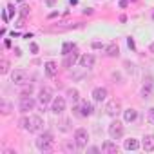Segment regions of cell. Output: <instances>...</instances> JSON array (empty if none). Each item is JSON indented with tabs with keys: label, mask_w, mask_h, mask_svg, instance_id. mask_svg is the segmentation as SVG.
Wrapping results in <instances>:
<instances>
[{
	"label": "cell",
	"mask_w": 154,
	"mask_h": 154,
	"mask_svg": "<svg viewBox=\"0 0 154 154\" xmlns=\"http://www.w3.org/2000/svg\"><path fill=\"white\" fill-rule=\"evenodd\" d=\"M20 127L27 132H40L42 127H44V120L38 116V114H31V116H24L20 118Z\"/></svg>",
	"instance_id": "6da1fadb"
},
{
	"label": "cell",
	"mask_w": 154,
	"mask_h": 154,
	"mask_svg": "<svg viewBox=\"0 0 154 154\" xmlns=\"http://www.w3.org/2000/svg\"><path fill=\"white\" fill-rule=\"evenodd\" d=\"M35 145L40 152H51L54 149V136L51 132H42L36 140H35Z\"/></svg>",
	"instance_id": "7a4b0ae2"
},
{
	"label": "cell",
	"mask_w": 154,
	"mask_h": 154,
	"mask_svg": "<svg viewBox=\"0 0 154 154\" xmlns=\"http://www.w3.org/2000/svg\"><path fill=\"white\" fill-rule=\"evenodd\" d=\"M93 112H94V107H93V103L87 102V100L80 102V105H74V107H72V114H74L76 118H87V116H91Z\"/></svg>",
	"instance_id": "3957f363"
},
{
	"label": "cell",
	"mask_w": 154,
	"mask_h": 154,
	"mask_svg": "<svg viewBox=\"0 0 154 154\" xmlns=\"http://www.w3.org/2000/svg\"><path fill=\"white\" fill-rule=\"evenodd\" d=\"M107 132H109L111 140H122V138H123V132H125L123 123H122L120 120H112V122L109 123V127H107Z\"/></svg>",
	"instance_id": "277c9868"
},
{
	"label": "cell",
	"mask_w": 154,
	"mask_h": 154,
	"mask_svg": "<svg viewBox=\"0 0 154 154\" xmlns=\"http://www.w3.org/2000/svg\"><path fill=\"white\" fill-rule=\"evenodd\" d=\"M72 138H74L76 145H78V149H85L87 143H89V132H87V129H84V127H78V129H76Z\"/></svg>",
	"instance_id": "5b68a950"
},
{
	"label": "cell",
	"mask_w": 154,
	"mask_h": 154,
	"mask_svg": "<svg viewBox=\"0 0 154 154\" xmlns=\"http://www.w3.org/2000/svg\"><path fill=\"white\" fill-rule=\"evenodd\" d=\"M11 80H13V84H17V85H26L27 80H29V72H27L26 69H15V71L11 72Z\"/></svg>",
	"instance_id": "8992f818"
},
{
	"label": "cell",
	"mask_w": 154,
	"mask_h": 154,
	"mask_svg": "<svg viewBox=\"0 0 154 154\" xmlns=\"http://www.w3.org/2000/svg\"><path fill=\"white\" fill-rule=\"evenodd\" d=\"M35 107H36V102L31 96H22L20 102H18V111L22 114H27L29 111H35Z\"/></svg>",
	"instance_id": "52a82bcc"
},
{
	"label": "cell",
	"mask_w": 154,
	"mask_h": 154,
	"mask_svg": "<svg viewBox=\"0 0 154 154\" xmlns=\"http://www.w3.org/2000/svg\"><path fill=\"white\" fill-rule=\"evenodd\" d=\"M65 107H67V102H65V98H63V96H54V100L51 102V112H54L56 116L63 114Z\"/></svg>",
	"instance_id": "ba28073f"
},
{
	"label": "cell",
	"mask_w": 154,
	"mask_h": 154,
	"mask_svg": "<svg viewBox=\"0 0 154 154\" xmlns=\"http://www.w3.org/2000/svg\"><path fill=\"white\" fill-rule=\"evenodd\" d=\"M120 112H123V109H122V102L116 100V98L109 100L107 105H105V114H109V116H118Z\"/></svg>",
	"instance_id": "9c48e42d"
},
{
	"label": "cell",
	"mask_w": 154,
	"mask_h": 154,
	"mask_svg": "<svg viewBox=\"0 0 154 154\" xmlns=\"http://www.w3.org/2000/svg\"><path fill=\"white\" fill-rule=\"evenodd\" d=\"M53 100H54V94H53V89H51V87L45 85V87H42V89L38 91V102H40L44 107H45L47 103H51Z\"/></svg>",
	"instance_id": "30bf717a"
},
{
	"label": "cell",
	"mask_w": 154,
	"mask_h": 154,
	"mask_svg": "<svg viewBox=\"0 0 154 154\" xmlns=\"http://www.w3.org/2000/svg\"><path fill=\"white\" fill-rule=\"evenodd\" d=\"M78 60H80V54L76 53V49H74V51H71V53L63 54V62H62V65H63L65 69H69V67H72Z\"/></svg>",
	"instance_id": "8fae6325"
},
{
	"label": "cell",
	"mask_w": 154,
	"mask_h": 154,
	"mask_svg": "<svg viewBox=\"0 0 154 154\" xmlns=\"http://www.w3.org/2000/svg\"><path fill=\"white\" fill-rule=\"evenodd\" d=\"M107 96H109L107 87H94V89H93V100H94V102H105Z\"/></svg>",
	"instance_id": "7c38bea8"
},
{
	"label": "cell",
	"mask_w": 154,
	"mask_h": 154,
	"mask_svg": "<svg viewBox=\"0 0 154 154\" xmlns=\"http://www.w3.org/2000/svg\"><path fill=\"white\" fill-rule=\"evenodd\" d=\"M78 62H80V67H84V69H91V67L94 65L96 58H94V54H91V53L87 54V53H85V54H82V56H80V60H78Z\"/></svg>",
	"instance_id": "4fadbf2b"
},
{
	"label": "cell",
	"mask_w": 154,
	"mask_h": 154,
	"mask_svg": "<svg viewBox=\"0 0 154 154\" xmlns=\"http://www.w3.org/2000/svg\"><path fill=\"white\" fill-rule=\"evenodd\" d=\"M118 150H120V147L116 145V141L107 140V141L102 143V152L103 154H118Z\"/></svg>",
	"instance_id": "5bb4252c"
},
{
	"label": "cell",
	"mask_w": 154,
	"mask_h": 154,
	"mask_svg": "<svg viewBox=\"0 0 154 154\" xmlns=\"http://www.w3.org/2000/svg\"><path fill=\"white\" fill-rule=\"evenodd\" d=\"M141 149L145 152H154V134H145L141 140Z\"/></svg>",
	"instance_id": "9a60e30c"
},
{
	"label": "cell",
	"mask_w": 154,
	"mask_h": 154,
	"mask_svg": "<svg viewBox=\"0 0 154 154\" xmlns=\"http://www.w3.org/2000/svg\"><path fill=\"white\" fill-rule=\"evenodd\" d=\"M44 71H45V74L49 76V78H54V76L58 74V63L53 62V60H49V62H45Z\"/></svg>",
	"instance_id": "2e32d148"
},
{
	"label": "cell",
	"mask_w": 154,
	"mask_h": 154,
	"mask_svg": "<svg viewBox=\"0 0 154 154\" xmlns=\"http://www.w3.org/2000/svg\"><path fill=\"white\" fill-rule=\"evenodd\" d=\"M62 150H63L65 154H74L76 150H78V145H76L74 138H72V140H65V141L62 143Z\"/></svg>",
	"instance_id": "e0dca14e"
},
{
	"label": "cell",
	"mask_w": 154,
	"mask_h": 154,
	"mask_svg": "<svg viewBox=\"0 0 154 154\" xmlns=\"http://www.w3.org/2000/svg\"><path fill=\"white\" fill-rule=\"evenodd\" d=\"M105 54H107L109 58H116V56H120V47H118V44H116V42H111V44L105 47Z\"/></svg>",
	"instance_id": "ac0fdd59"
},
{
	"label": "cell",
	"mask_w": 154,
	"mask_h": 154,
	"mask_svg": "<svg viewBox=\"0 0 154 154\" xmlns=\"http://www.w3.org/2000/svg\"><path fill=\"white\" fill-rule=\"evenodd\" d=\"M123 149L125 150H138L140 149V141L136 138H129V140L123 141Z\"/></svg>",
	"instance_id": "d6986e66"
},
{
	"label": "cell",
	"mask_w": 154,
	"mask_h": 154,
	"mask_svg": "<svg viewBox=\"0 0 154 154\" xmlns=\"http://www.w3.org/2000/svg\"><path fill=\"white\" fill-rule=\"evenodd\" d=\"M65 94H67V98H69L72 103H78V102H80V93H78V89H74V87H69Z\"/></svg>",
	"instance_id": "ffe728a7"
},
{
	"label": "cell",
	"mask_w": 154,
	"mask_h": 154,
	"mask_svg": "<svg viewBox=\"0 0 154 154\" xmlns=\"http://www.w3.org/2000/svg\"><path fill=\"white\" fill-rule=\"evenodd\" d=\"M136 118H138V111H136V109H125V111H123V120H125L127 123L134 122Z\"/></svg>",
	"instance_id": "44dd1931"
},
{
	"label": "cell",
	"mask_w": 154,
	"mask_h": 154,
	"mask_svg": "<svg viewBox=\"0 0 154 154\" xmlns=\"http://www.w3.org/2000/svg\"><path fill=\"white\" fill-rule=\"evenodd\" d=\"M141 98H150L152 94V82H143V87H141Z\"/></svg>",
	"instance_id": "7402d4cb"
},
{
	"label": "cell",
	"mask_w": 154,
	"mask_h": 154,
	"mask_svg": "<svg viewBox=\"0 0 154 154\" xmlns=\"http://www.w3.org/2000/svg\"><path fill=\"white\" fill-rule=\"evenodd\" d=\"M11 111H13V107H11V103H9L8 100H2V102H0V112H2L4 116H8Z\"/></svg>",
	"instance_id": "603a6c76"
},
{
	"label": "cell",
	"mask_w": 154,
	"mask_h": 154,
	"mask_svg": "<svg viewBox=\"0 0 154 154\" xmlns=\"http://www.w3.org/2000/svg\"><path fill=\"white\" fill-rule=\"evenodd\" d=\"M27 17H29V8H27V6L20 8V24H18V26H24L22 22H24V20L27 18Z\"/></svg>",
	"instance_id": "cb8c5ba5"
},
{
	"label": "cell",
	"mask_w": 154,
	"mask_h": 154,
	"mask_svg": "<svg viewBox=\"0 0 154 154\" xmlns=\"http://www.w3.org/2000/svg\"><path fill=\"white\" fill-rule=\"evenodd\" d=\"M74 49H76V44L65 42V44H63V47H62V54H67V53H71V51H74Z\"/></svg>",
	"instance_id": "d4e9b609"
},
{
	"label": "cell",
	"mask_w": 154,
	"mask_h": 154,
	"mask_svg": "<svg viewBox=\"0 0 154 154\" xmlns=\"http://www.w3.org/2000/svg\"><path fill=\"white\" fill-rule=\"evenodd\" d=\"M0 72H2V74H8V72H9V62H8L6 58L0 62Z\"/></svg>",
	"instance_id": "484cf974"
},
{
	"label": "cell",
	"mask_w": 154,
	"mask_h": 154,
	"mask_svg": "<svg viewBox=\"0 0 154 154\" xmlns=\"http://www.w3.org/2000/svg\"><path fill=\"white\" fill-rule=\"evenodd\" d=\"M6 13H8V17H9V20H11V18L17 15V9H15V6H13V4H9V6L6 8Z\"/></svg>",
	"instance_id": "4316f807"
},
{
	"label": "cell",
	"mask_w": 154,
	"mask_h": 154,
	"mask_svg": "<svg viewBox=\"0 0 154 154\" xmlns=\"http://www.w3.org/2000/svg\"><path fill=\"white\" fill-rule=\"evenodd\" d=\"M58 125H60V131H63V132H67V131H69V120H62Z\"/></svg>",
	"instance_id": "83f0119b"
},
{
	"label": "cell",
	"mask_w": 154,
	"mask_h": 154,
	"mask_svg": "<svg viewBox=\"0 0 154 154\" xmlns=\"http://www.w3.org/2000/svg\"><path fill=\"white\" fill-rule=\"evenodd\" d=\"M31 93H33V85H26L22 91V96H31Z\"/></svg>",
	"instance_id": "f1b7e54d"
},
{
	"label": "cell",
	"mask_w": 154,
	"mask_h": 154,
	"mask_svg": "<svg viewBox=\"0 0 154 154\" xmlns=\"http://www.w3.org/2000/svg\"><path fill=\"white\" fill-rule=\"evenodd\" d=\"M147 118H149L150 123H154V107H150V109L147 111Z\"/></svg>",
	"instance_id": "f546056e"
},
{
	"label": "cell",
	"mask_w": 154,
	"mask_h": 154,
	"mask_svg": "<svg viewBox=\"0 0 154 154\" xmlns=\"http://www.w3.org/2000/svg\"><path fill=\"white\" fill-rule=\"evenodd\" d=\"M29 49H31V53H33V54H36V53H38V45H36L35 42H31V44H29Z\"/></svg>",
	"instance_id": "4dcf8cb0"
},
{
	"label": "cell",
	"mask_w": 154,
	"mask_h": 154,
	"mask_svg": "<svg viewBox=\"0 0 154 154\" xmlns=\"http://www.w3.org/2000/svg\"><path fill=\"white\" fill-rule=\"evenodd\" d=\"M93 49H105L102 42H93Z\"/></svg>",
	"instance_id": "1f68e13d"
},
{
	"label": "cell",
	"mask_w": 154,
	"mask_h": 154,
	"mask_svg": "<svg viewBox=\"0 0 154 154\" xmlns=\"http://www.w3.org/2000/svg\"><path fill=\"white\" fill-rule=\"evenodd\" d=\"M100 150H102V147H100V149H98V147H89V149H87V152H100Z\"/></svg>",
	"instance_id": "d6a6232c"
},
{
	"label": "cell",
	"mask_w": 154,
	"mask_h": 154,
	"mask_svg": "<svg viewBox=\"0 0 154 154\" xmlns=\"http://www.w3.org/2000/svg\"><path fill=\"white\" fill-rule=\"evenodd\" d=\"M129 6V0H120V8H127Z\"/></svg>",
	"instance_id": "836d02e7"
},
{
	"label": "cell",
	"mask_w": 154,
	"mask_h": 154,
	"mask_svg": "<svg viewBox=\"0 0 154 154\" xmlns=\"http://www.w3.org/2000/svg\"><path fill=\"white\" fill-rule=\"evenodd\" d=\"M45 4H47V6H49V8H53V6H54V4H56V0H45Z\"/></svg>",
	"instance_id": "e575fe53"
},
{
	"label": "cell",
	"mask_w": 154,
	"mask_h": 154,
	"mask_svg": "<svg viewBox=\"0 0 154 154\" xmlns=\"http://www.w3.org/2000/svg\"><path fill=\"white\" fill-rule=\"evenodd\" d=\"M127 44H129V47H131V49H134V40H132V38H129V40H127Z\"/></svg>",
	"instance_id": "d590c367"
},
{
	"label": "cell",
	"mask_w": 154,
	"mask_h": 154,
	"mask_svg": "<svg viewBox=\"0 0 154 154\" xmlns=\"http://www.w3.org/2000/svg\"><path fill=\"white\" fill-rule=\"evenodd\" d=\"M15 54H17V56H20V54H22V51H20L18 47H15Z\"/></svg>",
	"instance_id": "8d00e7d4"
},
{
	"label": "cell",
	"mask_w": 154,
	"mask_h": 154,
	"mask_svg": "<svg viewBox=\"0 0 154 154\" xmlns=\"http://www.w3.org/2000/svg\"><path fill=\"white\" fill-rule=\"evenodd\" d=\"M149 49H150V53H154V42L150 44V47H149Z\"/></svg>",
	"instance_id": "74e56055"
},
{
	"label": "cell",
	"mask_w": 154,
	"mask_h": 154,
	"mask_svg": "<svg viewBox=\"0 0 154 154\" xmlns=\"http://www.w3.org/2000/svg\"><path fill=\"white\" fill-rule=\"evenodd\" d=\"M17 2H26V0H17Z\"/></svg>",
	"instance_id": "f35d334b"
},
{
	"label": "cell",
	"mask_w": 154,
	"mask_h": 154,
	"mask_svg": "<svg viewBox=\"0 0 154 154\" xmlns=\"http://www.w3.org/2000/svg\"><path fill=\"white\" fill-rule=\"evenodd\" d=\"M132 2H134V0H132Z\"/></svg>",
	"instance_id": "ab89813d"
}]
</instances>
